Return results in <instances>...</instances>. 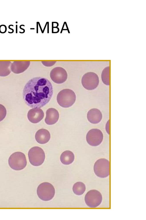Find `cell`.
<instances>
[{
	"instance_id": "obj_10",
	"label": "cell",
	"mask_w": 146,
	"mask_h": 220,
	"mask_svg": "<svg viewBox=\"0 0 146 220\" xmlns=\"http://www.w3.org/2000/svg\"><path fill=\"white\" fill-rule=\"evenodd\" d=\"M67 73L63 68L58 67L54 68L50 71V77L53 82L57 84L65 82L67 78Z\"/></svg>"
},
{
	"instance_id": "obj_24",
	"label": "cell",
	"mask_w": 146,
	"mask_h": 220,
	"mask_svg": "<svg viewBox=\"0 0 146 220\" xmlns=\"http://www.w3.org/2000/svg\"><path fill=\"white\" fill-rule=\"evenodd\" d=\"M16 33H17V25H16Z\"/></svg>"
},
{
	"instance_id": "obj_21",
	"label": "cell",
	"mask_w": 146,
	"mask_h": 220,
	"mask_svg": "<svg viewBox=\"0 0 146 220\" xmlns=\"http://www.w3.org/2000/svg\"><path fill=\"white\" fill-rule=\"evenodd\" d=\"M42 63L44 66H47L50 67L52 66L54 64L56 63V61H42L41 62Z\"/></svg>"
},
{
	"instance_id": "obj_17",
	"label": "cell",
	"mask_w": 146,
	"mask_h": 220,
	"mask_svg": "<svg viewBox=\"0 0 146 220\" xmlns=\"http://www.w3.org/2000/svg\"><path fill=\"white\" fill-rule=\"evenodd\" d=\"M11 64L10 61H0V76H6L10 74Z\"/></svg>"
},
{
	"instance_id": "obj_18",
	"label": "cell",
	"mask_w": 146,
	"mask_h": 220,
	"mask_svg": "<svg viewBox=\"0 0 146 220\" xmlns=\"http://www.w3.org/2000/svg\"><path fill=\"white\" fill-rule=\"evenodd\" d=\"M86 186L83 182H76L73 187V191L76 195H80L83 194L86 190Z\"/></svg>"
},
{
	"instance_id": "obj_11",
	"label": "cell",
	"mask_w": 146,
	"mask_h": 220,
	"mask_svg": "<svg viewBox=\"0 0 146 220\" xmlns=\"http://www.w3.org/2000/svg\"><path fill=\"white\" fill-rule=\"evenodd\" d=\"M44 117V112L41 109L39 108L31 109L27 113L28 120L33 123H38L43 119Z\"/></svg>"
},
{
	"instance_id": "obj_19",
	"label": "cell",
	"mask_w": 146,
	"mask_h": 220,
	"mask_svg": "<svg viewBox=\"0 0 146 220\" xmlns=\"http://www.w3.org/2000/svg\"><path fill=\"white\" fill-rule=\"evenodd\" d=\"M110 67L105 68L102 73L101 78L103 82L106 85H110Z\"/></svg>"
},
{
	"instance_id": "obj_15",
	"label": "cell",
	"mask_w": 146,
	"mask_h": 220,
	"mask_svg": "<svg viewBox=\"0 0 146 220\" xmlns=\"http://www.w3.org/2000/svg\"><path fill=\"white\" fill-rule=\"evenodd\" d=\"M50 138V135L47 129H39L36 133L35 139L38 143L44 144L48 142Z\"/></svg>"
},
{
	"instance_id": "obj_23",
	"label": "cell",
	"mask_w": 146,
	"mask_h": 220,
	"mask_svg": "<svg viewBox=\"0 0 146 220\" xmlns=\"http://www.w3.org/2000/svg\"><path fill=\"white\" fill-rule=\"evenodd\" d=\"M25 26V25H21L20 26H19V28H20V29H21L23 30L24 31V32H25V29H23V28H21V26Z\"/></svg>"
},
{
	"instance_id": "obj_8",
	"label": "cell",
	"mask_w": 146,
	"mask_h": 220,
	"mask_svg": "<svg viewBox=\"0 0 146 220\" xmlns=\"http://www.w3.org/2000/svg\"><path fill=\"white\" fill-rule=\"evenodd\" d=\"M99 78L98 75L92 72L85 74L82 79L83 87L88 90H92L96 88L99 83Z\"/></svg>"
},
{
	"instance_id": "obj_22",
	"label": "cell",
	"mask_w": 146,
	"mask_h": 220,
	"mask_svg": "<svg viewBox=\"0 0 146 220\" xmlns=\"http://www.w3.org/2000/svg\"><path fill=\"white\" fill-rule=\"evenodd\" d=\"M13 26V25H10L8 26V28L9 29H10V30H12V32H8V33H10V34H11V33H13L14 32V30L12 28H10V26Z\"/></svg>"
},
{
	"instance_id": "obj_9",
	"label": "cell",
	"mask_w": 146,
	"mask_h": 220,
	"mask_svg": "<svg viewBox=\"0 0 146 220\" xmlns=\"http://www.w3.org/2000/svg\"><path fill=\"white\" fill-rule=\"evenodd\" d=\"M103 136L100 129H93L90 130L86 135V140L88 144L93 146L99 145L102 142Z\"/></svg>"
},
{
	"instance_id": "obj_20",
	"label": "cell",
	"mask_w": 146,
	"mask_h": 220,
	"mask_svg": "<svg viewBox=\"0 0 146 220\" xmlns=\"http://www.w3.org/2000/svg\"><path fill=\"white\" fill-rule=\"evenodd\" d=\"M7 114V110L5 107L2 105L0 104V121L5 117Z\"/></svg>"
},
{
	"instance_id": "obj_1",
	"label": "cell",
	"mask_w": 146,
	"mask_h": 220,
	"mask_svg": "<svg viewBox=\"0 0 146 220\" xmlns=\"http://www.w3.org/2000/svg\"><path fill=\"white\" fill-rule=\"evenodd\" d=\"M53 93L50 82L42 77H36L29 80L23 89V97L26 104L31 108H40L51 99Z\"/></svg>"
},
{
	"instance_id": "obj_25",
	"label": "cell",
	"mask_w": 146,
	"mask_h": 220,
	"mask_svg": "<svg viewBox=\"0 0 146 220\" xmlns=\"http://www.w3.org/2000/svg\"><path fill=\"white\" fill-rule=\"evenodd\" d=\"M37 33H38V26L37 23Z\"/></svg>"
},
{
	"instance_id": "obj_16",
	"label": "cell",
	"mask_w": 146,
	"mask_h": 220,
	"mask_svg": "<svg viewBox=\"0 0 146 220\" xmlns=\"http://www.w3.org/2000/svg\"><path fill=\"white\" fill-rule=\"evenodd\" d=\"M74 154L69 150L64 151L61 154L60 160L61 162L65 165H69L74 161Z\"/></svg>"
},
{
	"instance_id": "obj_2",
	"label": "cell",
	"mask_w": 146,
	"mask_h": 220,
	"mask_svg": "<svg viewBox=\"0 0 146 220\" xmlns=\"http://www.w3.org/2000/svg\"><path fill=\"white\" fill-rule=\"evenodd\" d=\"M76 95L75 93L69 89H65L60 91L57 96V101L59 105L64 108L71 107L75 103Z\"/></svg>"
},
{
	"instance_id": "obj_12",
	"label": "cell",
	"mask_w": 146,
	"mask_h": 220,
	"mask_svg": "<svg viewBox=\"0 0 146 220\" xmlns=\"http://www.w3.org/2000/svg\"><path fill=\"white\" fill-rule=\"evenodd\" d=\"M59 117V113L56 109L54 108H49L46 112L45 122L48 125H53L57 122Z\"/></svg>"
},
{
	"instance_id": "obj_7",
	"label": "cell",
	"mask_w": 146,
	"mask_h": 220,
	"mask_svg": "<svg viewBox=\"0 0 146 220\" xmlns=\"http://www.w3.org/2000/svg\"><path fill=\"white\" fill-rule=\"evenodd\" d=\"M102 200L101 193L96 190H92L88 191L85 197V201L87 205L90 207L95 208L99 206Z\"/></svg>"
},
{
	"instance_id": "obj_4",
	"label": "cell",
	"mask_w": 146,
	"mask_h": 220,
	"mask_svg": "<svg viewBox=\"0 0 146 220\" xmlns=\"http://www.w3.org/2000/svg\"><path fill=\"white\" fill-rule=\"evenodd\" d=\"M28 156L30 162L35 166H38L42 164L45 157L43 150L38 146L31 148L29 151Z\"/></svg>"
},
{
	"instance_id": "obj_3",
	"label": "cell",
	"mask_w": 146,
	"mask_h": 220,
	"mask_svg": "<svg viewBox=\"0 0 146 220\" xmlns=\"http://www.w3.org/2000/svg\"><path fill=\"white\" fill-rule=\"evenodd\" d=\"M10 167L15 170H20L24 168L27 164L26 156L23 153L17 152L13 153L8 159Z\"/></svg>"
},
{
	"instance_id": "obj_26",
	"label": "cell",
	"mask_w": 146,
	"mask_h": 220,
	"mask_svg": "<svg viewBox=\"0 0 146 220\" xmlns=\"http://www.w3.org/2000/svg\"><path fill=\"white\" fill-rule=\"evenodd\" d=\"M16 23H17V21L16 22Z\"/></svg>"
},
{
	"instance_id": "obj_6",
	"label": "cell",
	"mask_w": 146,
	"mask_h": 220,
	"mask_svg": "<svg viewBox=\"0 0 146 220\" xmlns=\"http://www.w3.org/2000/svg\"><path fill=\"white\" fill-rule=\"evenodd\" d=\"M94 170L95 174L101 178L108 177L110 174V163L105 158L99 159L95 162Z\"/></svg>"
},
{
	"instance_id": "obj_13",
	"label": "cell",
	"mask_w": 146,
	"mask_h": 220,
	"mask_svg": "<svg viewBox=\"0 0 146 220\" xmlns=\"http://www.w3.org/2000/svg\"><path fill=\"white\" fill-rule=\"evenodd\" d=\"M30 64L29 61H14L11 65V70L15 74H19L25 71Z\"/></svg>"
},
{
	"instance_id": "obj_5",
	"label": "cell",
	"mask_w": 146,
	"mask_h": 220,
	"mask_svg": "<svg viewBox=\"0 0 146 220\" xmlns=\"http://www.w3.org/2000/svg\"><path fill=\"white\" fill-rule=\"evenodd\" d=\"M37 192L38 197L44 201H48L54 197L55 190L53 186L48 182H44L38 186Z\"/></svg>"
},
{
	"instance_id": "obj_14",
	"label": "cell",
	"mask_w": 146,
	"mask_h": 220,
	"mask_svg": "<svg viewBox=\"0 0 146 220\" xmlns=\"http://www.w3.org/2000/svg\"><path fill=\"white\" fill-rule=\"evenodd\" d=\"M102 114L100 111L97 109L93 108L88 111L87 114L88 121L92 124L99 123L102 118Z\"/></svg>"
}]
</instances>
